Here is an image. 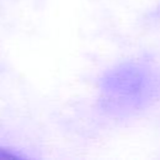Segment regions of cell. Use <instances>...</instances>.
<instances>
[{
    "instance_id": "obj_1",
    "label": "cell",
    "mask_w": 160,
    "mask_h": 160,
    "mask_svg": "<svg viewBox=\"0 0 160 160\" xmlns=\"http://www.w3.org/2000/svg\"><path fill=\"white\" fill-rule=\"evenodd\" d=\"M4 158H10V159H14V158H19L16 154H11L9 152V150L6 149H0V159H4Z\"/></svg>"
}]
</instances>
